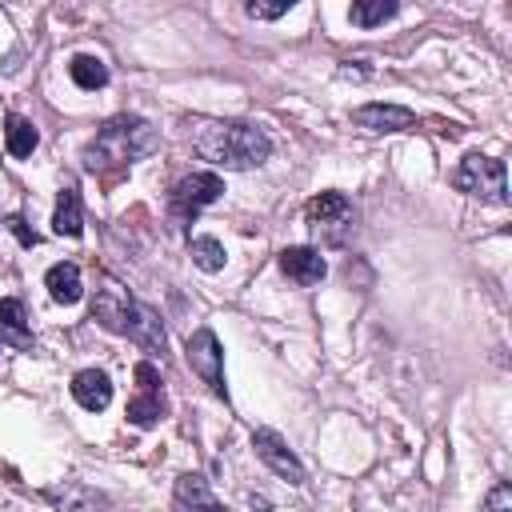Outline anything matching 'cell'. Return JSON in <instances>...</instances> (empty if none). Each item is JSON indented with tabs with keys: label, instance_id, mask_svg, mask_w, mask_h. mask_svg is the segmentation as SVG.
<instances>
[{
	"label": "cell",
	"instance_id": "1",
	"mask_svg": "<svg viewBox=\"0 0 512 512\" xmlns=\"http://www.w3.org/2000/svg\"><path fill=\"white\" fill-rule=\"evenodd\" d=\"M188 136H192V148L220 164V168H260L268 156H272V140L264 128L256 124H244V120H192L188 124Z\"/></svg>",
	"mask_w": 512,
	"mask_h": 512
},
{
	"label": "cell",
	"instance_id": "2",
	"mask_svg": "<svg viewBox=\"0 0 512 512\" xmlns=\"http://www.w3.org/2000/svg\"><path fill=\"white\" fill-rule=\"evenodd\" d=\"M156 148V128L140 116H112L88 144H84V168L96 176L124 172L132 160L148 156Z\"/></svg>",
	"mask_w": 512,
	"mask_h": 512
},
{
	"label": "cell",
	"instance_id": "3",
	"mask_svg": "<svg viewBox=\"0 0 512 512\" xmlns=\"http://www.w3.org/2000/svg\"><path fill=\"white\" fill-rule=\"evenodd\" d=\"M452 184L468 196H480L488 204H508V184H504V164L496 156H480L468 152L460 160V168L452 172Z\"/></svg>",
	"mask_w": 512,
	"mask_h": 512
},
{
	"label": "cell",
	"instance_id": "4",
	"mask_svg": "<svg viewBox=\"0 0 512 512\" xmlns=\"http://www.w3.org/2000/svg\"><path fill=\"white\" fill-rule=\"evenodd\" d=\"M184 356H188L192 372H196L216 396L228 400V388H224V348H220L216 332H212V328H196V332L188 336V344H184Z\"/></svg>",
	"mask_w": 512,
	"mask_h": 512
},
{
	"label": "cell",
	"instance_id": "5",
	"mask_svg": "<svg viewBox=\"0 0 512 512\" xmlns=\"http://www.w3.org/2000/svg\"><path fill=\"white\" fill-rule=\"evenodd\" d=\"M220 192H224V180H220L216 172H192V176L176 180V188H172V196H168L172 216H176L180 224H188L200 208L216 204V200H220Z\"/></svg>",
	"mask_w": 512,
	"mask_h": 512
},
{
	"label": "cell",
	"instance_id": "6",
	"mask_svg": "<svg viewBox=\"0 0 512 512\" xmlns=\"http://www.w3.org/2000/svg\"><path fill=\"white\" fill-rule=\"evenodd\" d=\"M168 404H164V392H160V372L156 364L140 360L136 364V396L128 400V420L136 428H152L156 420H164Z\"/></svg>",
	"mask_w": 512,
	"mask_h": 512
},
{
	"label": "cell",
	"instance_id": "7",
	"mask_svg": "<svg viewBox=\"0 0 512 512\" xmlns=\"http://www.w3.org/2000/svg\"><path fill=\"white\" fill-rule=\"evenodd\" d=\"M252 448H256V456H260L280 480H288V484H304V464H300V456L284 444L280 432H272V428H256V432H252Z\"/></svg>",
	"mask_w": 512,
	"mask_h": 512
},
{
	"label": "cell",
	"instance_id": "8",
	"mask_svg": "<svg viewBox=\"0 0 512 512\" xmlns=\"http://www.w3.org/2000/svg\"><path fill=\"white\" fill-rule=\"evenodd\" d=\"M120 336H128V340H132V344H140L144 352H164V344H168L160 316H156L148 304H140V300H128V312H124V328H120Z\"/></svg>",
	"mask_w": 512,
	"mask_h": 512
},
{
	"label": "cell",
	"instance_id": "9",
	"mask_svg": "<svg viewBox=\"0 0 512 512\" xmlns=\"http://www.w3.org/2000/svg\"><path fill=\"white\" fill-rule=\"evenodd\" d=\"M44 500H48L56 512H108V496L96 492V488L84 484V480H60V484L44 488Z\"/></svg>",
	"mask_w": 512,
	"mask_h": 512
},
{
	"label": "cell",
	"instance_id": "10",
	"mask_svg": "<svg viewBox=\"0 0 512 512\" xmlns=\"http://www.w3.org/2000/svg\"><path fill=\"white\" fill-rule=\"evenodd\" d=\"M280 272H284L292 284L312 288V284H320V280H324L328 264H324V256H320L316 248L296 244V248H284V252H280Z\"/></svg>",
	"mask_w": 512,
	"mask_h": 512
},
{
	"label": "cell",
	"instance_id": "11",
	"mask_svg": "<svg viewBox=\"0 0 512 512\" xmlns=\"http://www.w3.org/2000/svg\"><path fill=\"white\" fill-rule=\"evenodd\" d=\"M352 120L368 132H404L416 124V112L404 108V104H360L352 112Z\"/></svg>",
	"mask_w": 512,
	"mask_h": 512
},
{
	"label": "cell",
	"instance_id": "12",
	"mask_svg": "<svg viewBox=\"0 0 512 512\" xmlns=\"http://www.w3.org/2000/svg\"><path fill=\"white\" fill-rule=\"evenodd\" d=\"M304 220L320 232H328V228H344L348 220H352V204H348V196L344 192H320V196H312L308 204H304Z\"/></svg>",
	"mask_w": 512,
	"mask_h": 512
},
{
	"label": "cell",
	"instance_id": "13",
	"mask_svg": "<svg viewBox=\"0 0 512 512\" xmlns=\"http://www.w3.org/2000/svg\"><path fill=\"white\" fill-rule=\"evenodd\" d=\"M72 396H76L80 408L104 412V408L112 404V380H108V372H100V368H80V372L72 376Z\"/></svg>",
	"mask_w": 512,
	"mask_h": 512
},
{
	"label": "cell",
	"instance_id": "14",
	"mask_svg": "<svg viewBox=\"0 0 512 512\" xmlns=\"http://www.w3.org/2000/svg\"><path fill=\"white\" fill-rule=\"evenodd\" d=\"M176 512H228L212 492H208V480L196 476V472H184L176 480V496H172Z\"/></svg>",
	"mask_w": 512,
	"mask_h": 512
},
{
	"label": "cell",
	"instance_id": "15",
	"mask_svg": "<svg viewBox=\"0 0 512 512\" xmlns=\"http://www.w3.org/2000/svg\"><path fill=\"white\" fill-rule=\"evenodd\" d=\"M0 344H12V348H20V352H32V348H36V340H32V332H28L24 304H20L16 296L0 300Z\"/></svg>",
	"mask_w": 512,
	"mask_h": 512
},
{
	"label": "cell",
	"instance_id": "16",
	"mask_svg": "<svg viewBox=\"0 0 512 512\" xmlns=\"http://www.w3.org/2000/svg\"><path fill=\"white\" fill-rule=\"evenodd\" d=\"M128 292L124 288H116V284H108V288H100L96 292V300H92V320L100 324V328H108V332H116L120 336V328H124V312H128Z\"/></svg>",
	"mask_w": 512,
	"mask_h": 512
},
{
	"label": "cell",
	"instance_id": "17",
	"mask_svg": "<svg viewBox=\"0 0 512 512\" xmlns=\"http://www.w3.org/2000/svg\"><path fill=\"white\" fill-rule=\"evenodd\" d=\"M52 228H56V236H80V232H84V208H80L76 184H64V188H60L56 212H52Z\"/></svg>",
	"mask_w": 512,
	"mask_h": 512
},
{
	"label": "cell",
	"instance_id": "18",
	"mask_svg": "<svg viewBox=\"0 0 512 512\" xmlns=\"http://www.w3.org/2000/svg\"><path fill=\"white\" fill-rule=\"evenodd\" d=\"M44 288H48V296H52L56 304H76V300L84 296V288H80V268L68 264V260L52 264V268L44 272Z\"/></svg>",
	"mask_w": 512,
	"mask_h": 512
},
{
	"label": "cell",
	"instance_id": "19",
	"mask_svg": "<svg viewBox=\"0 0 512 512\" xmlns=\"http://www.w3.org/2000/svg\"><path fill=\"white\" fill-rule=\"evenodd\" d=\"M4 144H8V152L16 160H24V156H32V148L40 144V136H36L32 120H24L20 112H8V120H4Z\"/></svg>",
	"mask_w": 512,
	"mask_h": 512
},
{
	"label": "cell",
	"instance_id": "20",
	"mask_svg": "<svg viewBox=\"0 0 512 512\" xmlns=\"http://www.w3.org/2000/svg\"><path fill=\"white\" fill-rule=\"evenodd\" d=\"M68 76H72V84L84 88V92H96V88L108 84V68H104L100 56H72V60H68Z\"/></svg>",
	"mask_w": 512,
	"mask_h": 512
},
{
	"label": "cell",
	"instance_id": "21",
	"mask_svg": "<svg viewBox=\"0 0 512 512\" xmlns=\"http://www.w3.org/2000/svg\"><path fill=\"white\" fill-rule=\"evenodd\" d=\"M188 252H192V264H196L200 272H220L224 260H228V252H224V244H220L216 236H192Z\"/></svg>",
	"mask_w": 512,
	"mask_h": 512
},
{
	"label": "cell",
	"instance_id": "22",
	"mask_svg": "<svg viewBox=\"0 0 512 512\" xmlns=\"http://www.w3.org/2000/svg\"><path fill=\"white\" fill-rule=\"evenodd\" d=\"M396 12H400L396 0H356V4H352V24H360V28H376V24L392 20Z\"/></svg>",
	"mask_w": 512,
	"mask_h": 512
},
{
	"label": "cell",
	"instance_id": "23",
	"mask_svg": "<svg viewBox=\"0 0 512 512\" xmlns=\"http://www.w3.org/2000/svg\"><path fill=\"white\" fill-rule=\"evenodd\" d=\"M480 512H512V484L508 480L492 484V492L484 496V508Z\"/></svg>",
	"mask_w": 512,
	"mask_h": 512
},
{
	"label": "cell",
	"instance_id": "24",
	"mask_svg": "<svg viewBox=\"0 0 512 512\" xmlns=\"http://www.w3.org/2000/svg\"><path fill=\"white\" fill-rule=\"evenodd\" d=\"M292 8V0H276V4H260V0H252V4H244V12L252 16V20H276V16H284Z\"/></svg>",
	"mask_w": 512,
	"mask_h": 512
},
{
	"label": "cell",
	"instance_id": "25",
	"mask_svg": "<svg viewBox=\"0 0 512 512\" xmlns=\"http://www.w3.org/2000/svg\"><path fill=\"white\" fill-rule=\"evenodd\" d=\"M8 228L16 232V240H20L24 248H36V244H40V236H36V232H32V228H28L20 216H8Z\"/></svg>",
	"mask_w": 512,
	"mask_h": 512
}]
</instances>
